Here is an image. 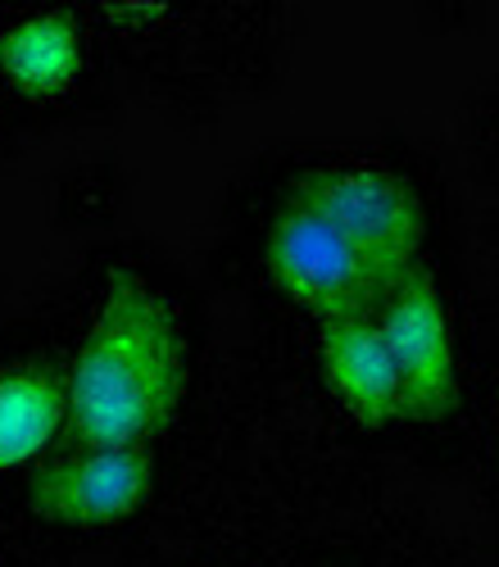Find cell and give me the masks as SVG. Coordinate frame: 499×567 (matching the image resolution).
I'll return each mask as SVG.
<instances>
[{"label":"cell","instance_id":"cell-5","mask_svg":"<svg viewBox=\"0 0 499 567\" xmlns=\"http://www.w3.org/2000/svg\"><path fill=\"white\" fill-rule=\"evenodd\" d=\"M377 327L399 372L404 417H414V422L449 417L454 400H459V372H454L449 318H445L440 291L423 264L382 300Z\"/></svg>","mask_w":499,"mask_h":567},{"label":"cell","instance_id":"cell-4","mask_svg":"<svg viewBox=\"0 0 499 567\" xmlns=\"http://www.w3.org/2000/svg\"><path fill=\"white\" fill-rule=\"evenodd\" d=\"M150 486H155V454L146 445L73 450L32 472L28 508L41 523L101 532V527L127 523L150 499Z\"/></svg>","mask_w":499,"mask_h":567},{"label":"cell","instance_id":"cell-8","mask_svg":"<svg viewBox=\"0 0 499 567\" xmlns=\"http://www.w3.org/2000/svg\"><path fill=\"white\" fill-rule=\"evenodd\" d=\"M82 69V32L69 10H45L0 32V78L32 101L60 96Z\"/></svg>","mask_w":499,"mask_h":567},{"label":"cell","instance_id":"cell-3","mask_svg":"<svg viewBox=\"0 0 499 567\" xmlns=\"http://www.w3.org/2000/svg\"><path fill=\"white\" fill-rule=\"evenodd\" d=\"M263 264H268L272 287L323 322L377 318L382 300L391 296V287L368 268V259H363L345 236H336L318 214H309L291 200L268 227Z\"/></svg>","mask_w":499,"mask_h":567},{"label":"cell","instance_id":"cell-1","mask_svg":"<svg viewBox=\"0 0 499 567\" xmlns=\"http://www.w3.org/2000/svg\"><path fill=\"white\" fill-rule=\"evenodd\" d=\"M181 391H187V341L177 309L146 277L118 268L69 372V445H146L173 417Z\"/></svg>","mask_w":499,"mask_h":567},{"label":"cell","instance_id":"cell-2","mask_svg":"<svg viewBox=\"0 0 499 567\" xmlns=\"http://www.w3.org/2000/svg\"><path fill=\"white\" fill-rule=\"evenodd\" d=\"M291 205L323 218L395 291L418 268L427 236L423 196L391 168H313L291 186Z\"/></svg>","mask_w":499,"mask_h":567},{"label":"cell","instance_id":"cell-7","mask_svg":"<svg viewBox=\"0 0 499 567\" xmlns=\"http://www.w3.org/2000/svg\"><path fill=\"white\" fill-rule=\"evenodd\" d=\"M69 382L45 363H19L0 372V472L32 463L64 432Z\"/></svg>","mask_w":499,"mask_h":567},{"label":"cell","instance_id":"cell-6","mask_svg":"<svg viewBox=\"0 0 499 567\" xmlns=\"http://www.w3.org/2000/svg\"><path fill=\"white\" fill-rule=\"evenodd\" d=\"M323 372L336 400L363 422L382 427L391 417H404L399 372L382 341L377 318H336L323 322Z\"/></svg>","mask_w":499,"mask_h":567}]
</instances>
